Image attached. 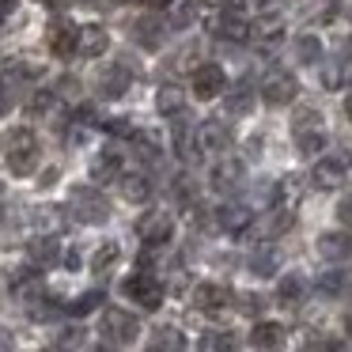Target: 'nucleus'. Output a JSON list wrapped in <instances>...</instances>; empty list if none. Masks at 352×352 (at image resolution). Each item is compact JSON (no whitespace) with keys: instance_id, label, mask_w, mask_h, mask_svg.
<instances>
[{"instance_id":"nucleus-1","label":"nucleus","mask_w":352,"mask_h":352,"mask_svg":"<svg viewBox=\"0 0 352 352\" xmlns=\"http://www.w3.org/2000/svg\"><path fill=\"white\" fill-rule=\"evenodd\" d=\"M4 155H8V170L19 178L34 175L38 167V137L31 129H12L8 140H4Z\"/></svg>"},{"instance_id":"nucleus-2","label":"nucleus","mask_w":352,"mask_h":352,"mask_svg":"<svg viewBox=\"0 0 352 352\" xmlns=\"http://www.w3.org/2000/svg\"><path fill=\"white\" fill-rule=\"evenodd\" d=\"M69 208L80 223H107L110 220V201L95 186H76L69 193Z\"/></svg>"},{"instance_id":"nucleus-3","label":"nucleus","mask_w":352,"mask_h":352,"mask_svg":"<svg viewBox=\"0 0 352 352\" xmlns=\"http://www.w3.org/2000/svg\"><path fill=\"white\" fill-rule=\"evenodd\" d=\"M292 140H296V148L303 155H314L322 152V144H326V129H322V118L318 110L303 107L296 118H292Z\"/></svg>"},{"instance_id":"nucleus-4","label":"nucleus","mask_w":352,"mask_h":352,"mask_svg":"<svg viewBox=\"0 0 352 352\" xmlns=\"http://www.w3.org/2000/svg\"><path fill=\"white\" fill-rule=\"evenodd\" d=\"M99 333L107 344H133L140 333V322L133 311H122V307H107L102 311V322H99Z\"/></svg>"},{"instance_id":"nucleus-5","label":"nucleus","mask_w":352,"mask_h":352,"mask_svg":"<svg viewBox=\"0 0 352 352\" xmlns=\"http://www.w3.org/2000/svg\"><path fill=\"white\" fill-rule=\"evenodd\" d=\"M125 296H129L133 303L140 307V311H160L167 292H163V280H160V276L137 273V276H129V280H125Z\"/></svg>"},{"instance_id":"nucleus-6","label":"nucleus","mask_w":352,"mask_h":352,"mask_svg":"<svg viewBox=\"0 0 352 352\" xmlns=\"http://www.w3.org/2000/svg\"><path fill=\"white\" fill-rule=\"evenodd\" d=\"M349 167H352V152L322 155L311 170V182L318 186V190H337V186L344 182V175H349Z\"/></svg>"},{"instance_id":"nucleus-7","label":"nucleus","mask_w":352,"mask_h":352,"mask_svg":"<svg viewBox=\"0 0 352 352\" xmlns=\"http://www.w3.org/2000/svg\"><path fill=\"white\" fill-rule=\"evenodd\" d=\"M296 95H299V84H296L292 72H284V69L265 72V80H261V99H265L269 107H288Z\"/></svg>"},{"instance_id":"nucleus-8","label":"nucleus","mask_w":352,"mask_h":352,"mask_svg":"<svg viewBox=\"0 0 352 352\" xmlns=\"http://www.w3.org/2000/svg\"><path fill=\"white\" fill-rule=\"evenodd\" d=\"M137 235L144 246H163L170 243V235H175V216L163 212V208H155V212H144L137 220Z\"/></svg>"},{"instance_id":"nucleus-9","label":"nucleus","mask_w":352,"mask_h":352,"mask_svg":"<svg viewBox=\"0 0 352 352\" xmlns=\"http://www.w3.org/2000/svg\"><path fill=\"white\" fill-rule=\"evenodd\" d=\"M223 91H228V76H223L220 65H201V69L193 72V95H197L201 102L220 99Z\"/></svg>"},{"instance_id":"nucleus-10","label":"nucleus","mask_w":352,"mask_h":352,"mask_svg":"<svg viewBox=\"0 0 352 352\" xmlns=\"http://www.w3.org/2000/svg\"><path fill=\"white\" fill-rule=\"evenodd\" d=\"M231 292L223 288V284H197V288H193V307H197L201 314H223L231 307Z\"/></svg>"},{"instance_id":"nucleus-11","label":"nucleus","mask_w":352,"mask_h":352,"mask_svg":"<svg viewBox=\"0 0 352 352\" xmlns=\"http://www.w3.org/2000/svg\"><path fill=\"white\" fill-rule=\"evenodd\" d=\"M46 46L54 50L57 57H72V54L80 50V27H72L69 19H57V23H50Z\"/></svg>"},{"instance_id":"nucleus-12","label":"nucleus","mask_w":352,"mask_h":352,"mask_svg":"<svg viewBox=\"0 0 352 352\" xmlns=\"http://www.w3.org/2000/svg\"><path fill=\"white\" fill-rule=\"evenodd\" d=\"M212 31L220 34L223 42H246L250 38V23L243 19L239 8H220V16L212 19Z\"/></svg>"},{"instance_id":"nucleus-13","label":"nucleus","mask_w":352,"mask_h":352,"mask_svg":"<svg viewBox=\"0 0 352 352\" xmlns=\"http://www.w3.org/2000/svg\"><path fill=\"white\" fill-rule=\"evenodd\" d=\"M197 144L201 152H223L231 144V125L220 122V118H208V122L197 125Z\"/></svg>"},{"instance_id":"nucleus-14","label":"nucleus","mask_w":352,"mask_h":352,"mask_svg":"<svg viewBox=\"0 0 352 352\" xmlns=\"http://www.w3.org/2000/svg\"><path fill=\"white\" fill-rule=\"evenodd\" d=\"M314 250H318V258H326V261H344L352 254V235L349 231H322L318 243H314Z\"/></svg>"},{"instance_id":"nucleus-15","label":"nucleus","mask_w":352,"mask_h":352,"mask_svg":"<svg viewBox=\"0 0 352 352\" xmlns=\"http://www.w3.org/2000/svg\"><path fill=\"white\" fill-rule=\"evenodd\" d=\"M284 341H288V333H284L280 322H258V326L250 329V344L258 352H280Z\"/></svg>"},{"instance_id":"nucleus-16","label":"nucleus","mask_w":352,"mask_h":352,"mask_svg":"<svg viewBox=\"0 0 352 352\" xmlns=\"http://www.w3.org/2000/svg\"><path fill=\"white\" fill-rule=\"evenodd\" d=\"M299 201H303V178H296V175L280 178V182H276V190H273V208L296 216Z\"/></svg>"},{"instance_id":"nucleus-17","label":"nucleus","mask_w":352,"mask_h":352,"mask_svg":"<svg viewBox=\"0 0 352 352\" xmlns=\"http://www.w3.org/2000/svg\"><path fill=\"white\" fill-rule=\"evenodd\" d=\"M129 91V69L125 65H107L99 72V95L102 99H122Z\"/></svg>"},{"instance_id":"nucleus-18","label":"nucleus","mask_w":352,"mask_h":352,"mask_svg":"<svg viewBox=\"0 0 352 352\" xmlns=\"http://www.w3.org/2000/svg\"><path fill=\"white\" fill-rule=\"evenodd\" d=\"M250 31H254V38H258V46L276 50L284 42V16L280 12H276V16H258V23H254Z\"/></svg>"},{"instance_id":"nucleus-19","label":"nucleus","mask_w":352,"mask_h":352,"mask_svg":"<svg viewBox=\"0 0 352 352\" xmlns=\"http://www.w3.org/2000/svg\"><path fill=\"white\" fill-rule=\"evenodd\" d=\"M0 76H4V84H31V80L42 76V65L31 61V57H12V61H4Z\"/></svg>"},{"instance_id":"nucleus-20","label":"nucleus","mask_w":352,"mask_h":352,"mask_svg":"<svg viewBox=\"0 0 352 352\" xmlns=\"http://www.w3.org/2000/svg\"><path fill=\"white\" fill-rule=\"evenodd\" d=\"M216 223H220L223 231H231V235H243V231H250V223H254V212L246 205H223L220 212H216Z\"/></svg>"},{"instance_id":"nucleus-21","label":"nucleus","mask_w":352,"mask_h":352,"mask_svg":"<svg viewBox=\"0 0 352 352\" xmlns=\"http://www.w3.org/2000/svg\"><path fill=\"white\" fill-rule=\"evenodd\" d=\"M107 50H110V34L102 31L99 23H87V27H80V50H76L80 57H102Z\"/></svg>"},{"instance_id":"nucleus-22","label":"nucleus","mask_w":352,"mask_h":352,"mask_svg":"<svg viewBox=\"0 0 352 352\" xmlns=\"http://www.w3.org/2000/svg\"><path fill=\"white\" fill-rule=\"evenodd\" d=\"M239 182H243V160L228 155V160H220V163L212 167V186H216L220 193H231Z\"/></svg>"},{"instance_id":"nucleus-23","label":"nucleus","mask_w":352,"mask_h":352,"mask_svg":"<svg viewBox=\"0 0 352 352\" xmlns=\"http://www.w3.org/2000/svg\"><path fill=\"white\" fill-rule=\"evenodd\" d=\"M170 144H175L178 160H186V163H193V160L201 155L197 129H190V125H182V122H175V133H170Z\"/></svg>"},{"instance_id":"nucleus-24","label":"nucleus","mask_w":352,"mask_h":352,"mask_svg":"<svg viewBox=\"0 0 352 352\" xmlns=\"http://www.w3.org/2000/svg\"><path fill=\"white\" fill-rule=\"evenodd\" d=\"M163 31H167V27H163V19H155V16H144V19L133 23V38H137L144 50H160L163 46Z\"/></svg>"},{"instance_id":"nucleus-25","label":"nucleus","mask_w":352,"mask_h":352,"mask_svg":"<svg viewBox=\"0 0 352 352\" xmlns=\"http://www.w3.org/2000/svg\"><path fill=\"white\" fill-rule=\"evenodd\" d=\"M155 110H160L163 118H178L186 110V91L178 84H163L160 91H155Z\"/></svg>"},{"instance_id":"nucleus-26","label":"nucleus","mask_w":352,"mask_h":352,"mask_svg":"<svg viewBox=\"0 0 352 352\" xmlns=\"http://www.w3.org/2000/svg\"><path fill=\"white\" fill-rule=\"evenodd\" d=\"M190 344H186V333L175 326H160L152 333V341H148V352H186Z\"/></svg>"},{"instance_id":"nucleus-27","label":"nucleus","mask_w":352,"mask_h":352,"mask_svg":"<svg viewBox=\"0 0 352 352\" xmlns=\"http://www.w3.org/2000/svg\"><path fill=\"white\" fill-rule=\"evenodd\" d=\"M91 178L95 182H122V155L118 152H102L91 163Z\"/></svg>"},{"instance_id":"nucleus-28","label":"nucleus","mask_w":352,"mask_h":352,"mask_svg":"<svg viewBox=\"0 0 352 352\" xmlns=\"http://www.w3.org/2000/svg\"><path fill=\"white\" fill-rule=\"evenodd\" d=\"M27 254H31V261L38 269H50L57 258H61V246H57V239H50V235H38L31 246H27Z\"/></svg>"},{"instance_id":"nucleus-29","label":"nucleus","mask_w":352,"mask_h":352,"mask_svg":"<svg viewBox=\"0 0 352 352\" xmlns=\"http://www.w3.org/2000/svg\"><path fill=\"white\" fill-rule=\"evenodd\" d=\"M122 197L129 201V205H144L148 197H152V182H148L144 175H122Z\"/></svg>"},{"instance_id":"nucleus-30","label":"nucleus","mask_w":352,"mask_h":352,"mask_svg":"<svg viewBox=\"0 0 352 352\" xmlns=\"http://www.w3.org/2000/svg\"><path fill=\"white\" fill-rule=\"evenodd\" d=\"M303 292H307L303 276H296V273H292V276H284V280H280V288H276V303H280V307H288V311H292V307H299V303H303Z\"/></svg>"},{"instance_id":"nucleus-31","label":"nucleus","mask_w":352,"mask_h":352,"mask_svg":"<svg viewBox=\"0 0 352 352\" xmlns=\"http://www.w3.org/2000/svg\"><path fill=\"white\" fill-rule=\"evenodd\" d=\"M292 50H296L299 65H318L322 61V42L314 38V34H299V38L292 42Z\"/></svg>"},{"instance_id":"nucleus-32","label":"nucleus","mask_w":352,"mask_h":352,"mask_svg":"<svg viewBox=\"0 0 352 352\" xmlns=\"http://www.w3.org/2000/svg\"><path fill=\"white\" fill-rule=\"evenodd\" d=\"M223 107H228V114H231V118L250 114V107H254V91H250V84H239L235 91L228 95V102H223Z\"/></svg>"},{"instance_id":"nucleus-33","label":"nucleus","mask_w":352,"mask_h":352,"mask_svg":"<svg viewBox=\"0 0 352 352\" xmlns=\"http://www.w3.org/2000/svg\"><path fill=\"white\" fill-rule=\"evenodd\" d=\"M118 258H122V250H118V243H102L99 250H95V258H91V273H110V269L118 265Z\"/></svg>"},{"instance_id":"nucleus-34","label":"nucleus","mask_w":352,"mask_h":352,"mask_svg":"<svg viewBox=\"0 0 352 352\" xmlns=\"http://www.w3.org/2000/svg\"><path fill=\"white\" fill-rule=\"evenodd\" d=\"M197 352H235V337L231 333H201L197 341Z\"/></svg>"},{"instance_id":"nucleus-35","label":"nucleus","mask_w":352,"mask_h":352,"mask_svg":"<svg viewBox=\"0 0 352 352\" xmlns=\"http://www.w3.org/2000/svg\"><path fill=\"white\" fill-rule=\"evenodd\" d=\"M250 273L254 276H273L276 273V250H254L250 254Z\"/></svg>"},{"instance_id":"nucleus-36","label":"nucleus","mask_w":352,"mask_h":352,"mask_svg":"<svg viewBox=\"0 0 352 352\" xmlns=\"http://www.w3.org/2000/svg\"><path fill=\"white\" fill-rule=\"evenodd\" d=\"M99 307H102V292L95 288V292H84V296H80L76 303H69V314H76V318H84V314L99 311Z\"/></svg>"},{"instance_id":"nucleus-37","label":"nucleus","mask_w":352,"mask_h":352,"mask_svg":"<svg viewBox=\"0 0 352 352\" xmlns=\"http://www.w3.org/2000/svg\"><path fill=\"white\" fill-rule=\"evenodd\" d=\"M344 288H349V273H341V269H333V273H322L318 292H326V296H341Z\"/></svg>"},{"instance_id":"nucleus-38","label":"nucleus","mask_w":352,"mask_h":352,"mask_svg":"<svg viewBox=\"0 0 352 352\" xmlns=\"http://www.w3.org/2000/svg\"><path fill=\"white\" fill-rule=\"evenodd\" d=\"M27 307H31V318H34V322H50L57 311H61V307H57V299H46V296L31 299Z\"/></svg>"},{"instance_id":"nucleus-39","label":"nucleus","mask_w":352,"mask_h":352,"mask_svg":"<svg viewBox=\"0 0 352 352\" xmlns=\"http://www.w3.org/2000/svg\"><path fill=\"white\" fill-rule=\"evenodd\" d=\"M303 352H341V341H333L326 333H311L303 341Z\"/></svg>"},{"instance_id":"nucleus-40","label":"nucleus","mask_w":352,"mask_h":352,"mask_svg":"<svg viewBox=\"0 0 352 352\" xmlns=\"http://www.w3.org/2000/svg\"><path fill=\"white\" fill-rule=\"evenodd\" d=\"M54 102H57V91H38L31 102H27V110H31V114H50Z\"/></svg>"},{"instance_id":"nucleus-41","label":"nucleus","mask_w":352,"mask_h":352,"mask_svg":"<svg viewBox=\"0 0 352 352\" xmlns=\"http://www.w3.org/2000/svg\"><path fill=\"white\" fill-rule=\"evenodd\" d=\"M57 99H80V80L65 76L61 84H57Z\"/></svg>"},{"instance_id":"nucleus-42","label":"nucleus","mask_w":352,"mask_h":352,"mask_svg":"<svg viewBox=\"0 0 352 352\" xmlns=\"http://www.w3.org/2000/svg\"><path fill=\"white\" fill-rule=\"evenodd\" d=\"M107 133H114V137H137V129H133L125 118H110V122H107Z\"/></svg>"},{"instance_id":"nucleus-43","label":"nucleus","mask_w":352,"mask_h":352,"mask_svg":"<svg viewBox=\"0 0 352 352\" xmlns=\"http://www.w3.org/2000/svg\"><path fill=\"white\" fill-rule=\"evenodd\" d=\"M235 299H239V311L243 314H258L261 311V299L254 296V292H243V296H235Z\"/></svg>"},{"instance_id":"nucleus-44","label":"nucleus","mask_w":352,"mask_h":352,"mask_svg":"<svg viewBox=\"0 0 352 352\" xmlns=\"http://www.w3.org/2000/svg\"><path fill=\"white\" fill-rule=\"evenodd\" d=\"M341 65H337V61H329L326 65V72H322V84H326V87H341Z\"/></svg>"},{"instance_id":"nucleus-45","label":"nucleus","mask_w":352,"mask_h":352,"mask_svg":"<svg viewBox=\"0 0 352 352\" xmlns=\"http://www.w3.org/2000/svg\"><path fill=\"white\" fill-rule=\"evenodd\" d=\"M16 349V337H12L8 326H0V352H12Z\"/></svg>"},{"instance_id":"nucleus-46","label":"nucleus","mask_w":352,"mask_h":352,"mask_svg":"<svg viewBox=\"0 0 352 352\" xmlns=\"http://www.w3.org/2000/svg\"><path fill=\"white\" fill-rule=\"evenodd\" d=\"M337 216H341V223H352V193L337 205Z\"/></svg>"},{"instance_id":"nucleus-47","label":"nucleus","mask_w":352,"mask_h":352,"mask_svg":"<svg viewBox=\"0 0 352 352\" xmlns=\"http://www.w3.org/2000/svg\"><path fill=\"white\" fill-rule=\"evenodd\" d=\"M137 4H144V8H167L170 0H137Z\"/></svg>"},{"instance_id":"nucleus-48","label":"nucleus","mask_w":352,"mask_h":352,"mask_svg":"<svg viewBox=\"0 0 352 352\" xmlns=\"http://www.w3.org/2000/svg\"><path fill=\"white\" fill-rule=\"evenodd\" d=\"M65 265L76 269V265H80V254H76V250H69V254H65Z\"/></svg>"},{"instance_id":"nucleus-49","label":"nucleus","mask_w":352,"mask_h":352,"mask_svg":"<svg viewBox=\"0 0 352 352\" xmlns=\"http://www.w3.org/2000/svg\"><path fill=\"white\" fill-rule=\"evenodd\" d=\"M57 182V167H50L46 175H42V186H54Z\"/></svg>"},{"instance_id":"nucleus-50","label":"nucleus","mask_w":352,"mask_h":352,"mask_svg":"<svg viewBox=\"0 0 352 352\" xmlns=\"http://www.w3.org/2000/svg\"><path fill=\"white\" fill-rule=\"evenodd\" d=\"M344 114H349V118H352V91H349V95H344Z\"/></svg>"},{"instance_id":"nucleus-51","label":"nucleus","mask_w":352,"mask_h":352,"mask_svg":"<svg viewBox=\"0 0 352 352\" xmlns=\"http://www.w3.org/2000/svg\"><path fill=\"white\" fill-rule=\"evenodd\" d=\"M344 329H349V333H352V307H349V311H344Z\"/></svg>"},{"instance_id":"nucleus-52","label":"nucleus","mask_w":352,"mask_h":352,"mask_svg":"<svg viewBox=\"0 0 352 352\" xmlns=\"http://www.w3.org/2000/svg\"><path fill=\"white\" fill-rule=\"evenodd\" d=\"M4 110H8V99H4V95H0V114H4Z\"/></svg>"},{"instance_id":"nucleus-53","label":"nucleus","mask_w":352,"mask_h":352,"mask_svg":"<svg viewBox=\"0 0 352 352\" xmlns=\"http://www.w3.org/2000/svg\"><path fill=\"white\" fill-rule=\"evenodd\" d=\"M46 352H65V349H46Z\"/></svg>"},{"instance_id":"nucleus-54","label":"nucleus","mask_w":352,"mask_h":352,"mask_svg":"<svg viewBox=\"0 0 352 352\" xmlns=\"http://www.w3.org/2000/svg\"><path fill=\"white\" fill-rule=\"evenodd\" d=\"M42 4H57V0H42Z\"/></svg>"},{"instance_id":"nucleus-55","label":"nucleus","mask_w":352,"mask_h":352,"mask_svg":"<svg viewBox=\"0 0 352 352\" xmlns=\"http://www.w3.org/2000/svg\"><path fill=\"white\" fill-rule=\"evenodd\" d=\"M99 352H107V349H99Z\"/></svg>"}]
</instances>
